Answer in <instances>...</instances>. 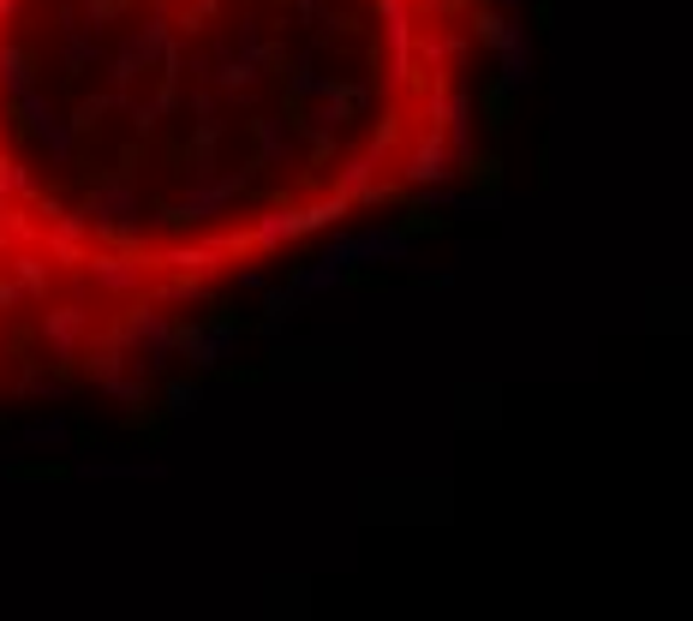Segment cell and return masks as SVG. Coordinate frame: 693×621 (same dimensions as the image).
I'll list each match as a JSON object with an SVG mask.
<instances>
[{"mask_svg":"<svg viewBox=\"0 0 693 621\" xmlns=\"http://www.w3.org/2000/svg\"><path fill=\"white\" fill-rule=\"evenodd\" d=\"M78 215L91 221V233L114 245H144V191L132 186V173H114V180H96L84 191Z\"/></svg>","mask_w":693,"mask_h":621,"instance_id":"6da1fadb","label":"cell"},{"mask_svg":"<svg viewBox=\"0 0 693 621\" xmlns=\"http://www.w3.org/2000/svg\"><path fill=\"white\" fill-rule=\"evenodd\" d=\"M108 341L126 352L132 371H144V377H168L174 371V317H168V310L132 305L126 317L108 329Z\"/></svg>","mask_w":693,"mask_h":621,"instance_id":"7a4b0ae2","label":"cell"},{"mask_svg":"<svg viewBox=\"0 0 693 621\" xmlns=\"http://www.w3.org/2000/svg\"><path fill=\"white\" fill-rule=\"evenodd\" d=\"M252 191V173L233 168V173H216V180H191L180 203H161V221L168 228H210V221H221L233 210V198H245Z\"/></svg>","mask_w":693,"mask_h":621,"instance_id":"3957f363","label":"cell"},{"mask_svg":"<svg viewBox=\"0 0 693 621\" xmlns=\"http://www.w3.org/2000/svg\"><path fill=\"white\" fill-rule=\"evenodd\" d=\"M174 42V12L168 7H156L150 19L138 24V31H126L120 36V49H114V61H108V78H114V91H132V84L144 78L156 61H161V49Z\"/></svg>","mask_w":693,"mask_h":621,"instance_id":"277c9868","label":"cell"},{"mask_svg":"<svg viewBox=\"0 0 693 621\" xmlns=\"http://www.w3.org/2000/svg\"><path fill=\"white\" fill-rule=\"evenodd\" d=\"M240 341V317H216V323H174V359L191 365V377H216L221 359Z\"/></svg>","mask_w":693,"mask_h":621,"instance_id":"5b68a950","label":"cell"},{"mask_svg":"<svg viewBox=\"0 0 693 621\" xmlns=\"http://www.w3.org/2000/svg\"><path fill=\"white\" fill-rule=\"evenodd\" d=\"M252 251V240H245V228L240 233H210V240H198V245H161L156 251V270H174V275H198V281H210L228 257H245Z\"/></svg>","mask_w":693,"mask_h":621,"instance_id":"8992f818","label":"cell"},{"mask_svg":"<svg viewBox=\"0 0 693 621\" xmlns=\"http://www.w3.org/2000/svg\"><path fill=\"white\" fill-rule=\"evenodd\" d=\"M156 275V263L132 257V251H84V281H91L96 293H108V299H132V293H144Z\"/></svg>","mask_w":693,"mask_h":621,"instance_id":"52a82bcc","label":"cell"},{"mask_svg":"<svg viewBox=\"0 0 693 621\" xmlns=\"http://www.w3.org/2000/svg\"><path fill=\"white\" fill-rule=\"evenodd\" d=\"M377 19H382V49H389L382 84H389V91H407L412 84V7L407 0H377Z\"/></svg>","mask_w":693,"mask_h":621,"instance_id":"ba28073f","label":"cell"},{"mask_svg":"<svg viewBox=\"0 0 693 621\" xmlns=\"http://www.w3.org/2000/svg\"><path fill=\"white\" fill-rule=\"evenodd\" d=\"M91 329H96V323H91V310H84V305H54V310H42V317H36V335H42V347H49L54 365H78Z\"/></svg>","mask_w":693,"mask_h":621,"instance_id":"9c48e42d","label":"cell"},{"mask_svg":"<svg viewBox=\"0 0 693 621\" xmlns=\"http://www.w3.org/2000/svg\"><path fill=\"white\" fill-rule=\"evenodd\" d=\"M454 150H449V138H442V126H431L424 138H412L407 144V156H401V180L407 186H442V180H454Z\"/></svg>","mask_w":693,"mask_h":621,"instance_id":"30bf717a","label":"cell"},{"mask_svg":"<svg viewBox=\"0 0 693 621\" xmlns=\"http://www.w3.org/2000/svg\"><path fill=\"white\" fill-rule=\"evenodd\" d=\"M395 263H412L407 228H359L353 233V270H395Z\"/></svg>","mask_w":693,"mask_h":621,"instance_id":"8fae6325","label":"cell"},{"mask_svg":"<svg viewBox=\"0 0 693 621\" xmlns=\"http://www.w3.org/2000/svg\"><path fill=\"white\" fill-rule=\"evenodd\" d=\"M533 84H538V49H533V36H526V42H508V49H496V84H491V91L526 96Z\"/></svg>","mask_w":693,"mask_h":621,"instance_id":"7c38bea8","label":"cell"},{"mask_svg":"<svg viewBox=\"0 0 693 621\" xmlns=\"http://www.w3.org/2000/svg\"><path fill=\"white\" fill-rule=\"evenodd\" d=\"M300 233H305V215L287 210V203H275V210H263L252 228H245V240H252V251H287Z\"/></svg>","mask_w":693,"mask_h":621,"instance_id":"4fadbf2b","label":"cell"},{"mask_svg":"<svg viewBox=\"0 0 693 621\" xmlns=\"http://www.w3.org/2000/svg\"><path fill=\"white\" fill-rule=\"evenodd\" d=\"M300 317H305V299H300L293 287H263V323H258V335H263L270 347L282 341V335H287Z\"/></svg>","mask_w":693,"mask_h":621,"instance_id":"5bb4252c","label":"cell"},{"mask_svg":"<svg viewBox=\"0 0 693 621\" xmlns=\"http://www.w3.org/2000/svg\"><path fill=\"white\" fill-rule=\"evenodd\" d=\"M252 138H258V161H252V168H282V161L293 156V120H282V114H258Z\"/></svg>","mask_w":693,"mask_h":621,"instance_id":"9a60e30c","label":"cell"},{"mask_svg":"<svg viewBox=\"0 0 693 621\" xmlns=\"http://www.w3.org/2000/svg\"><path fill=\"white\" fill-rule=\"evenodd\" d=\"M78 484H96V478H144V484H161L168 478V461H78L72 466Z\"/></svg>","mask_w":693,"mask_h":621,"instance_id":"2e32d148","label":"cell"},{"mask_svg":"<svg viewBox=\"0 0 693 621\" xmlns=\"http://www.w3.org/2000/svg\"><path fill=\"white\" fill-rule=\"evenodd\" d=\"M347 263H335V257H323V251H317V257L312 263H300V270H293V281H287V287L293 293H300V299H317V293H335V287H347Z\"/></svg>","mask_w":693,"mask_h":621,"instance_id":"e0dca14e","label":"cell"},{"mask_svg":"<svg viewBox=\"0 0 693 621\" xmlns=\"http://www.w3.org/2000/svg\"><path fill=\"white\" fill-rule=\"evenodd\" d=\"M282 66H287V61H282ZM282 84H287V114H293V108H305V102H317V96H323L329 72H317V54L305 49L300 61H293V66L282 72Z\"/></svg>","mask_w":693,"mask_h":621,"instance_id":"ac0fdd59","label":"cell"},{"mask_svg":"<svg viewBox=\"0 0 693 621\" xmlns=\"http://www.w3.org/2000/svg\"><path fill=\"white\" fill-rule=\"evenodd\" d=\"M412 54H419L431 72H449L466 54V36L461 31H424V36H412Z\"/></svg>","mask_w":693,"mask_h":621,"instance_id":"d6986e66","label":"cell"},{"mask_svg":"<svg viewBox=\"0 0 693 621\" xmlns=\"http://www.w3.org/2000/svg\"><path fill=\"white\" fill-rule=\"evenodd\" d=\"M0 91H7L12 102L36 91V61L19 49V42H7V49H0Z\"/></svg>","mask_w":693,"mask_h":621,"instance_id":"ffe728a7","label":"cell"},{"mask_svg":"<svg viewBox=\"0 0 693 621\" xmlns=\"http://www.w3.org/2000/svg\"><path fill=\"white\" fill-rule=\"evenodd\" d=\"M78 359H84V377H91V382H96V389H102V382H108V377H120V371H132V365H126V352H120V347H114V341H108V335H102V341H96V335H91V341H84V352H78Z\"/></svg>","mask_w":693,"mask_h":621,"instance_id":"44dd1931","label":"cell"},{"mask_svg":"<svg viewBox=\"0 0 693 621\" xmlns=\"http://www.w3.org/2000/svg\"><path fill=\"white\" fill-rule=\"evenodd\" d=\"M102 394H108L114 407H126V412H144V407H150V394H156V377H144V371H120V377L102 382Z\"/></svg>","mask_w":693,"mask_h":621,"instance_id":"7402d4cb","label":"cell"},{"mask_svg":"<svg viewBox=\"0 0 693 621\" xmlns=\"http://www.w3.org/2000/svg\"><path fill=\"white\" fill-rule=\"evenodd\" d=\"M12 442H19V449H66V442H72V419H66V412L31 419V424H24V431L12 436Z\"/></svg>","mask_w":693,"mask_h":621,"instance_id":"603a6c76","label":"cell"},{"mask_svg":"<svg viewBox=\"0 0 693 621\" xmlns=\"http://www.w3.org/2000/svg\"><path fill=\"white\" fill-rule=\"evenodd\" d=\"M12 257V287L24 293V299H49V263L36 257V251H7Z\"/></svg>","mask_w":693,"mask_h":621,"instance_id":"cb8c5ba5","label":"cell"},{"mask_svg":"<svg viewBox=\"0 0 693 621\" xmlns=\"http://www.w3.org/2000/svg\"><path fill=\"white\" fill-rule=\"evenodd\" d=\"M161 407H168V419H191L203 407V377H168L161 382Z\"/></svg>","mask_w":693,"mask_h":621,"instance_id":"d4e9b609","label":"cell"},{"mask_svg":"<svg viewBox=\"0 0 693 621\" xmlns=\"http://www.w3.org/2000/svg\"><path fill=\"white\" fill-rule=\"evenodd\" d=\"M377 180V161L371 156H365V150H353V156H342V168H335V191H342V198L353 203V198H359V191L365 186H371Z\"/></svg>","mask_w":693,"mask_h":621,"instance_id":"484cf974","label":"cell"},{"mask_svg":"<svg viewBox=\"0 0 693 621\" xmlns=\"http://www.w3.org/2000/svg\"><path fill=\"white\" fill-rule=\"evenodd\" d=\"M96 54H102V36H91V31L78 24V31H66V42H61V72H66V78H78V72L91 66Z\"/></svg>","mask_w":693,"mask_h":621,"instance_id":"4316f807","label":"cell"},{"mask_svg":"<svg viewBox=\"0 0 693 621\" xmlns=\"http://www.w3.org/2000/svg\"><path fill=\"white\" fill-rule=\"evenodd\" d=\"M36 144L49 150L54 168H72V156H78V131L66 126V114H61V120H49V126H42V131H36Z\"/></svg>","mask_w":693,"mask_h":621,"instance_id":"83f0119b","label":"cell"},{"mask_svg":"<svg viewBox=\"0 0 693 621\" xmlns=\"http://www.w3.org/2000/svg\"><path fill=\"white\" fill-rule=\"evenodd\" d=\"M108 114H114V91H108V96H78V108L66 114V126L78 131V138H91V131H102Z\"/></svg>","mask_w":693,"mask_h":621,"instance_id":"f1b7e54d","label":"cell"},{"mask_svg":"<svg viewBox=\"0 0 693 621\" xmlns=\"http://www.w3.org/2000/svg\"><path fill=\"white\" fill-rule=\"evenodd\" d=\"M12 108H19V126H24V131H31V138H36V131H42V126H49V120H61V108H54V102H49V96H42V84H36V91H31V96H19V102H12Z\"/></svg>","mask_w":693,"mask_h":621,"instance_id":"f546056e","label":"cell"},{"mask_svg":"<svg viewBox=\"0 0 693 621\" xmlns=\"http://www.w3.org/2000/svg\"><path fill=\"white\" fill-rule=\"evenodd\" d=\"M19 394H24V401H42V407H66L72 401L66 382H54V377H42V371H24L19 377Z\"/></svg>","mask_w":693,"mask_h":621,"instance_id":"4dcf8cb0","label":"cell"},{"mask_svg":"<svg viewBox=\"0 0 693 621\" xmlns=\"http://www.w3.org/2000/svg\"><path fill=\"white\" fill-rule=\"evenodd\" d=\"M454 210H461L466 221H496L508 210V198L503 191H473V198H461V191H454Z\"/></svg>","mask_w":693,"mask_h":621,"instance_id":"1f68e13d","label":"cell"},{"mask_svg":"<svg viewBox=\"0 0 693 621\" xmlns=\"http://www.w3.org/2000/svg\"><path fill=\"white\" fill-rule=\"evenodd\" d=\"M156 299H161V305H210V287H203L198 275H174L168 287L156 293Z\"/></svg>","mask_w":693,"mask_h":621,"instance_id":"d6a6232c","label":"cell"},{"mask_svg":"<svg viewBox=\"0 0 693 621\" xmlns=\"http://www.w3.org/2000/svg\"><path fill=\"white\" fill-rule=\"evenodd\" d=\"M120 114H126V120H132V131H138V138H150V131L161 126V108H156V96H150V102L126 96V102H120Z\"/></svg>","mask_w":693,"mask_h":621,"instance_id":"836d02e7","label":"cell"},{"mask_svg":"<svg viewBox=\"0 0 693 621\" xmlns=\"http://www.w3.org/2000/svg\"><path fill=\"white\" fill-rule=\"evenodd\" d=\"M412 210L419 215H437V210H454V186H412Z\"/></svg>","mask_w":693,"mask_h":621,"instance_id":"e575fe53","label":"cell"},{"mask_svg":"<svg viewBox=\"0 0 693 621\" xmlns=\"http://www.w3.org/2000/svg\"><path fill=\"white\" fill-rule=\"evenodd\" d=\"M395 144H401V120H395V114H382V126L371 131V144H365V156H371L377 168H382V156H389Z\"/></svg>","mask_w":693,"mask_h":621,"instance_id":"d590c367","label":"cell"},{"mask_svg":"<svg viewBox=\"0 0 693 621\" xmlns=\"http://www.w3.org/2000/svg\"><path fill=\"white\" fill-rule=\"evenodd\" d=\"M114 19H120V0H91V7H84V31L91 36H102Z\"/></svg>","mask_w":693,"mask_h":621,"instance_id":"8d00e7d4","label":"cell"},{"mask_svg":"<svg viewBox=\"0 0 693 621\" xmlns=\"http://www.w3.org/2000/svg\"><path fill=\"white\" fill-rule=\"evenodd\" d=\"M216 168H221L216 150H191L186 144V180H216Z\"/></svg>","mask_w":693,"mask_h":621,"instance_id":"74e56055","label":"cell"},{"mask_svg":"<svg viewBox=\"0 0 693 621\" xmlns=\"http://www.w3.org/2000/svg\"><path fill=\"white\" fill-rule=\"evenodd\" d=\"M216 114H221V96L210 84H198V91H191V120H216Z\"/></svg>","mask_w":693,"mask_h":621,"instance_id":"f35d334b","label":"cell"},{"mask_svg":"<svg viewBox=\"0 0 693 621\" xmlns=\"http://www.w3.org/2000/svg\"><path fill=\"white\" fill-rule=\"evenodd\" d=\"M49 251L61 263H84V240H66V233H54V228H49Z\"/></svg>","mask_w":693,"mask_h":621,"instance_id":"ab89813d","label":"cell"},{"mask_svg":"<svg viewBox=\"0 0 693 621\" xmlns=\"http://www.w3.org/2000/svg\"><path fill=\"white\" fill-rule=\"evenodd\" d=\"M240 287H245V293H263V287H270V275H263L258 263H245V270H240Z\"/></svg>","mask_w":693,"mask_h":621,"instance_id":"60d3db41","label":"cell"},{"mask_svg":"<svg viewBox=\"0 0 693 621\" xmlns=\"http://www.w3.org/2000/svg\"><path fill=\"white\" fill-rule=\"evenodd\" d=\"M293 19H305V24L323 19V0H293Z\"/></svg>","mask_w":693,"mask_h":621,"instance_id":"b9f144b4","label":"cell"},{"mask_svg":"<svg viewBox=\"0 0 693 621\" xmlns=\"http://www.w3.org/2000/svg\"><path fill=\"white\" fill-rule=\"evenodd\" d=\"M186 66H191V78H198V84H210V54H191Z\"/></svg>","mask_w":693,"mask_h":621,"instance_id":"7bdbcfd3","label":"cell"},{"mask_svg":"<svg viewBox=\"0 0 693 621\" xmlns=\"http://www.w3.org/2000/svg\"><path fill=\"white\" fill-rule=\"evenodd\" d=\"M19 299H24V293H19V287H12V281H7V275H0V310H12V305H19Z\"/></svg>","mask_w":693,"mask_h":621,"instance_id":"ee69618b","label":"cell"},{"mask_svg":"<svg viewBox=\"0 0 693 621\" xmlns=\"http://www.w3.org/2000/svg\"><path fill=\"white\" fill-rule=\"evenodd\" d=\"M473 0H437V19H454V12H466Z\"/></svg>","mask_w":693,"mask_h":621,"instance_id":"f6af8a7d","label":"cell"},{"mask_svg":"<svg viewBox=\"0 0 693 621\" xmlns=\"http://www.w3.org/2000/svg\"><path fill=\"white\" fill-rule=\"evenodd\" d=\"M7 251H12V233H7V221H0V257H7Z\"/></svg>","mask_w":693,"mask_h":621,"instance_id":"bcb514c9","label":"cell"},{"mask_svg":"<svg viewBox=\"0 0 693 621\" xmlns=\"http://www.w3.org/2000/svg\"><path fill=\"white\" fill-rule=\"evenodd\" d=\"M496 7H508V12H521V7H526V0H496Z\"/></svg>","mask_w":693,"mask_h":621,"instance_id":"7dc6e473","label":"cell"}]
</instances>
